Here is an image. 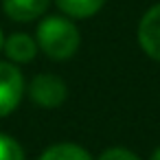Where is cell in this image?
I'll return each instance as SVG.
<instances>
[{
  "instance_id": "1",
  "label": "cell",
  "mask_w": 160,
  "mask_h": 160,
  "mask_svg": "<svg viewBox=\"0 0 160 160\" xmlns=\"http://www.w3.org/2000/svg\"><path fill=\"white\" fill-rule=\"evenodd\" d=\"M35 40L40 51L55 59V62H66L70 59L81 44L79 29L68 16H48L38 24Z\"/></svg>"
},
{
  "instance_id": "2",
  "label": "cell",
  "mask_w": 160,
  "mask_h": 160,
  "mask_svg": "<svg viewBox=\"0 0 160 160\" xmlns=\"http://www.w3.org/2000/svg\"><path fill=\"white\" fill-rule=\"evenodd\" d=\"M68 97V88L64 83L62 77L57 75H51V72H42V75H35L29 83V99L40 105V108H59Z\"/></svg>"
},
{
  "instance_id": "3",
  "label": "cell",
  "mask_w": 160,
  "mask_h": 160,
  "mask_svg": "<svg viewBox=\"0 0 160 160\" xmlns=\"http://www.w3.org/2000/svg\"><path fill=\"white\" fill-rule=\"evenodd\" d=\"M24 77L11 62H0V118L9 116L22 101Z\"/></svg>"
},
{
  "instance_id": "4",
  "label": "cell",
  "mask_w": 160,
  "mask_h": 160,
  "mask_svg": "<svg viewBox=\"0 0 160 160\" xmlns=\"http://www.w3.org/2000/svg\"><path fill=\"white\" fill-rule=\"evenodd\" d=\"M138 46L142 48V53L156 62H160V2L149 7L140 22H138Z\"/></svg>"
},
{
  "instance_id": "5",
  "label": "cell",
  "mask_w": 160,
  "mask_h": 160,
  "mask_svg": "<svg viewBox=\"0 0 160 160\" xmlns=\"http://www.w3.org/2000/svg\"><path fill=\"white\" fill-rule=\"evenodd\" d=\"M51 7V0H2V11L13 22H33Z\"/></svg>"
},
{
  "instance_id": "6",
  "label": "cell",
  "mask_w": 160,
  "mask_h": 160,
  "mask_svg": "<svg viewBox=\"0 0 160 160\" xmlns=\"http://www.w3.org/2000/svg\"><path fill=\"white\" fill-rule=\"evenodd\" d=\"M38 40L31 38L29 33H11L7 40H5V55L9 57L11 64H29L35 59L38 55Z\"/></svg>"
},
{
  "instance_id": "7",
  "label": "cell",
  "mask_w": 160,
  "mask_h": 160,
  "mask_svg": "<svg viewBox=\"0 0 160 160\" xmlns=\"http://www.w3.org/2000/svg\"><path fill=\"white\" fill-rule=\"evenodd\" d=\"M55 5L70 20H86L103 9L105 0H55Z\"/></svg>"
},
{
  "instance_id": "8",
  "label": "cell",
  "mask_w": 160,
  "mask_h": 160,
  "mask_svg": "<svg viewBox=\"0 0 160 160\" xmlns=\"http://www.w3.org/2000/svg\"><path fill=\"white\" fill-rule=\"evenodd\" d=\"M40 160H92V156L77 142H57L44 149Z\"/></svg>"
},
{
  "instance_id": "9",
  "label": "cell",
  "mask_w": 160,
  "mask_h": 160,
  "mask_svg": "<svg viewBox=\"0 0 160 160\" xmlns=\"http://www.w3.org/2000/svg\"><path fill=\"white\" fill-rule=\"evenodd\" d=\"M0 160H24L22 145L7 134H0Z\"/></svg>"
},
{
  "instance_id": "10",
  "label": "cell",
  "mask_w": 160,
  "mask_h": 160,
  "mask_svg": "<svg viewBox=\"0 0 160 160\" xmlns=\"http://www.w3.org/2000/svg\"><path fill=\"white\" fill-rule=\"evenodd\" d=\"M99 160H140V158L125 147H110L99 156Z\"/></svg>"
},
{
  "instance_id": "11",
  "label": "cell",
  "mask_w": 160,
  "mask_h": 160,
  "mask_svg": "<svg viewBox=\"0 0 160 160\" xmlns=\"http://www.w3.org/2000/svg\"><path fill=\"white\" fill-rule=\"evenodd\" d=\"M151 160H160V147H156V151L151 153Z\"/></svg>"
},
{
  "instance_id": "12",
  "label": "cell",
  "mask_w": 160,
  "mask_h": 160,
  "mask_svg": "<svg viewBox=\"0 0 160 160\" xmlns=\"http://www.w3.org/2000/svg\"><path fill=\"white\" fill-rule=\"evenodd\" d=\"M2 46H5V38H2V31H0V51H2Z\"/></svg>"
}]
</instances>
